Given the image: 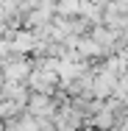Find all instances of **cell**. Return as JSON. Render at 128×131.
<instances>
[{
    "label": "cell",
    "instance_id": "obj_6",
    "mask_svg": "<svg viewBox=\"0 0 128 131\" xmlns=\"http://www.w3.org/2000/svg\"><path fill=\"white\" fill-rule=\"evenodd\" d=\"M0 131H6V126H3V123H0Z\"/></svg>",
    "mask_w": 128,
    "mask_h": 131
},
{
    "label": "cell",
    "instance_id": "obj_1",
    "mask_svg": "<svg viewBox=\"0 0 128 131\" xmlns=\"http://www.w3.org/2000/svg\"><path fill=\"white\" fill-rule=\"evenodd\" d=\"M25 86H28L31 95H56V89H59V73L45 70V67H33L28 81H25Z\"/></svg>",
    "mask_w": 128,
    "mask_h": 131
},
{
    "label": "cell",
    "instance_id": "obj_5",
    "mask_svg": "<svg viewBox=\"0 0 128 131\" xmlns=\"http://www.w3.org/2000/svg\"><path fill=\"white\" fill-rule=\"evenodd\" d=\"M81 0H56V17H78Z\"/></svg>",
    "mask_w": 128,
    "mask_h": 131
},
{
    "label": "cell",
    "instance_id": "obj_2",
    "mask_svg": "<svg viewBox=\"0 0 128 131\" xmlns=\"http://www.w3.org/2000/svg\"><path fill=\"white\" fill-rule=\"evenodd\" d=\"M0 70H3V78L8 81V84H25L28 75H31V70H33V64H31V59H28V56L11 53V59H8Z\"/></svg>",
    "mask_w": 128,
    "mask_h": 131
},
{
    "label": "cell",
    "instance_id": "obj_4",
    "mask_svg": "<svg viewBox=\"0 0 128 131\" xmlns=\"http://www.w3.org/2000/svg\"><path fill=\"white\" fill-rule=\"evenodd\" d=\"M36 48V36H33V31H14L11 34V50L14 53H33Z\"/></svg>",
    "mask_w": 128,
    "mask_h": 131
},
{
    "label": "cell",
    "instance_id": "obj_3",
    "mask_svg": "<svg viewBox=\"0 0 128 131\" xmlns=\"http://www.w3.org/2000/svg\"><path fill=\"white\" fill-rule=\"evenodd\" d=\"M59 109V101L53 95H28V103H25V112L31 117L42 120V117H53Z\"/></svg>",
    "mask_w": 128,
    "mask_h": 131
}]
</instances>
